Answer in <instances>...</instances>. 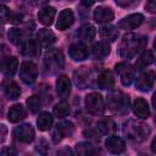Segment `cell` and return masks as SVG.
<instances>
[{
  "label": "cell",
  "instance_id": "obj_1",
  "mask_svg": "<svg viewBox=\"0 0 156 156\" xmlns=\"http://www.w3.org/2000/svg\"><path fill=\"white\" fill-rule=\"evenodd\" d=\"M147 43V38L135 34L128 33L126 34L119 44V55L123 58H133Z\"/></svg>",
  "mask_w": 156,
  "mask_h": 156
},
{
  "label": "cell",
  "instance_id": "obj_2",
  "mask_svg": "<svg viewBox=\"0 0 156 156\" xmlns=\"http://www.w3.org/2000/svg\"><path fill=\"white\" fill-rule=\"evenodd\" d=\"M123 133L129 140H132L134 143H141L150 134V128H149V126H146L141 122L127 121L123 124Z\"/></svg>",
  "mask_w": 156,
  "mask_h": 156
},
{
  "label": "cell",
  "instance_id": "obj_3",
  "mask_svg": "<svg viewBox=\"0 0 156 156\" xmlns=\"http://www.w3.org/2000/svg\"><path fill=\"white\" fill-rule=\"evenodd\" d=\"M107 108L115 113H123L129 107V96L121 90H111L107 94Z\"/></svg>",
  "mask_w": 156,
  "mask_h": 156
},
{
  "label": "cell",
  "instance_id": "obj_4",
  "mask_svg": "<svg viewBox=\"0 0 156 156\" xmlns=\"http://www.w3.org/2000/svg\"><path fill=\"white\" fill-rule=\"evenodd\" d=\"M44 66H45V69L50 74H54V73L63 69L65 58H63L61 50L55 49V48L48 49L45 52V56H44Z\"/></svg>",
  "mask_w": 156,
  "mask_h": 156
},
{
  "label": "cell",
  "instance_id": "obj_5",
  "mask_svg": "<svg viewBox=\"0 0 156 156\" xmlns=\"http://www.w3.org/2000/svg\"><path fill=\"white\" fill-rule=\"evenodd\" d=\"M85 108L89 113L99 116L105 112V101L98 93H90L85 96Z\"/></svg>",
  "mask_w": 156,
  "mask_h": 156
},
{
  "label": "cell",
  "instance_id": "obj_6",
  "mask_svg": "<svg viewBox=\"0 0 156 156\" xmlns=\"http://www.w3.org/2000/svg\"><path fill=\"white\" fill-rule=\"evenodd\" d=\"M38 77V68L37 65L32 61H23L20 67V78L24 84H33Z\"/></svg>",
  "mask_w": 156,
  "mask_h": 156
},
{
  "label": "cell",
  "instance_id": "obj_7",
  "mask_svg": "<svg viewBox=\"0 0 156 156\" xmlns=\"http://www.w3.org/2000/svg\"><path fill=\"white\" fill-rule=\"evenodd\" d=\"M116 73L119 76L121 82L124 87H128L133 83L135 78V69L129 63H118L115 67Z\"/></svg>",
  "mask_w": 156,
  "mask_h": 156
},
{
  "label": "cell",
  "instance_id": "obj_8",
  "mask_svg": "<svg viewBox=\"0 0 156 156\" xmlns=\"http://www.w3.org/2000/svg\"><path fill=\"white\" fill-rule=\"evenodd\" d=\"M34 129L30 124H21L18 127H16L13 129V136L21 141V143H24V144H28V143H32L34 140Z\"/></svg>",
  "mask_w": 156,
  "mask_h": 156
},
{
  "label": "cell",
  "instance_id": "obj_9",
  "mask_svg": "<svg viewBox=\"0 0 156 156\" xmlns=\"http://www.w3.org/2000/svg\"><path fill=\"white\" fill-rule=\"evenodd\" d=\"M155 79H156V74H155L154 71H146V72L141 73L138 77L136 82H135L136 90H139V91H149L152 88V85L155 83Z\"/></svg>",
  "mask_w": 156,
  "mask_h": 156
},
{
  "label": "cell",
  "instance_id": "obj_10",
  "mask_svg": "<svg viewBox=\"0 0 156 156\" xmlns=\"http://www.w3.org/2000/svg\"><path fill=\"white\" fill-rule=\"evenodd\" d=\"M73 80L74 84L79 88V89H85L90 85L91 82V76H90V71L88 67H79L78 69H76L73 72Z\"/></svg>",
  "mask_w": 156,
  "mask_h": 156
},
{
  "label": "cell",
  "instance_id": "obj_11",
  "mask_svg": "<svg viewBox=\"0 0 156 156\" xmlns=\"http://www.w3.org/2000/svg\"><path fill=\"white\" fill-rule=\"evenodd\" d=\"M144 21V16L140 13H132L126 17H123L118 22V28L124 29V30H130L136 27H139Z\"/></svg>",
  "mask_w": 156,
  "mask_h": 156
},
{
  "label": "cell",
  "instance_id": "obj_12",
  "mask_svg": "<svg viewBox=\"0 0 156 156\" xmlns=\"http://www.w3.org/2000/svg\"><path fill=\"white\" fill-rule=\"evenodd\" d=\"M40 44L34 38H27L21 45V52L26 57H35L40 52Z\"/></svg>",
  "mask_w": 156,
  "mask_h": 156
},
{
  "label": "cell",
  "instance_id": "obj_13",
  "mask_svg": "<svg viewBox=\"0 0 156 156\" xmlns=\"http://www.w3.org/2000/svg\"><path fill=\"white\" fill-rule=\"evenodd\" d=\"M74 22V15L71 9H65L58 13V18L56 21V28L58 30L68 29Z\"/></svg>",
  "mask_w": 156,
  "mask_h": 156
},
{
  "label": "cell",
  "instance_id": "obj_14",
  "mask_svg": "<svg viewBox=\"0 0 156 156\" xmlns=\"http://www.w3.org/2000/svg\"><path fill=\"white\" fill-rule=\"evenodd\" d=\"M68 54H69L72 60L83 61V60L88 58L89 51H88V48H87L85 44H83V43H73L68 49Z\"/></svg>",
  "mask_w": 156,
  "mask_h": 156
},
{
  "label": "cell",
  "instance_id": "obj_15",
  "mask_svg": "<svg viewBox=\"0 0 156 156\" xmlns=\"http://www.w3.org/2000/svg\"><path fill=\"white\" fill-rule=\"evenodd\" d=\"M115 13L107 6H99L93 12V18L98 23H108L113 20Z\"/></svg>",
  "mask_w": 156,
  "mask_h": 156
},
{
  "label": "cell",
  "instance_id": "obj_16",
  "mask_svg": "<svg viewBox=\"0 0 156 156\" xmlns=\"http://www.w3.org/2000/svg\"><path fill=\"white\" fill-rule=\"evenodd\" d=\"M56 93L61 100H66L71 94V80L67 76H60L56 80Z\"/></svg>",
  "mask_w": 156,
  "mask_h": 156
},
{
  "label": "cell",
  "instance_id": "obj_17",
  "mask_svg": "<svg viewBox=\"0 0 156 156\" xmlns=\"http://www.w3.org/2000/svg\"><path fill=\"white\" fill-rule=\"evenodd\" d=\"M132 110H133V113L140 118V119H145L149 117L150 115V108H149V105L147 102L141 99V98H136L133 102V106H132Z\"/></svg>",
  "mask_w": 156,
  "mask_h": 156
},
{
  "label": "cell",
  "instance_id": "obj_18",
  "mask_svg": "<svg viewBox=\"0 0 156 156\" xmlns=\"http://www.w3.org/2000/svg\"><path fill=\"white\" fill-rule=\"evenodd\" d=\"M105 145H106V149L112 154H121L126 149L124 141L119 136H116V135L108 136L105 141Z\"/></svg>",
  "mask_w": 156,
  "mask_h": 156
},
{
  "label": "cell",
  "instance_id": "obj_19",
  "mask_svg": "<svg viewBox=\"0 0 156 156\" xmlns=\"http://www.w3.org/2000/svg\"><path fill=\"white\" fill-rule=\"evenodd\" d=\"M26 116H27V111L23 107V105L16 104V105H13V106L10 107L9 113H7V119L11 123H17V122L24 119Z\"/></svg>",
  "mask_w": 156,
  "mask_h": 156
},
{
  "label": "cell",
  "instance_id": "obj_20",
  "mask_svg": "<svg viewBox=\"0 0 156 156\" xmlns=\"http://www.w3.org/2000/svg\"><path fill=\"white\" fill-rule=\"evenodd\" d=\"M96 84L100 89L104 90H108L111 88H113L115 85V77L112 74L111 71H104L99 74L98 79H96Z\"/></svg>",
  "mask_w": 156,
  "mask_h": 156
},
{
  "label": "cell",
  "instance_id": "obj_21",
  "mask_svg": "<svg viewBox=\"0 0 156 156\" xmlns=\"http://www.w3.org/2000/svg\"><path fill=\"white\" fill-rule=\"evenodd\" d=\"M55 15H56V10L51 6H46L39 10L38 12V20L41 24L44 26H50L52 24L54 20H55Z\"/></svg>",
  "mask_w": 156,
  "mask_h": 156
},
{
  "label": "cell",
  "instance_id": "obj_22",
  "mask_svg": "<svg viewBox=\"0 0 156 156\" xmlns=\"http://www.w3.org/2000/svg\"><path fill=\"white\" fill-rule=\"evenodd\" d=\"M110 54V44L107 41H99L91 48V56L95 60H102Z\"/></svg>",
  "mask_w": 156,
  "mask_h": 156
},
{
  "label": "cell",
  "instance_id": "obj_23",
  "mask_svg": "<svg viewBox=\"0 0 156 156\" xmlns=\"http://www.w3.org/2000/svg\"><path fill=\"white\" fill-rule=\"evenodd\" d=\"M2 88H4V94L6 95V98L7 99H10V100H16V99H18L20 98V95H21V88H20V85L16 83V82H13V80H6L5 83H4V85H2Z\"/></svg>",
  "mask_w": 156,
  "mask_h": 156
},
{
  "label": "cell",
  "instance_id": "obj_24",
  "mask_svg": "<svg viewBox=\"0 0 156 156\" xmlns=\"http://www.w3.org/2000/svg\"><path fill=\"white\" fill-rule=\"evenodd\" d=\"M95 34H96L95 27L93 24H90V23H85V24L80 26L78 32H77L78 38L84 40V41H91L95 38Z\"/></svg>",
  "mask_w": 156,
  "mask_h": 156
},
{
  "label": "cell",
  "instance_id": "obj_25",
  "mask_svg": "<svg viewBox=\"0 0 156 156\" xmlns=\"http://www.w3.org/2000/svg\"><path fill=\"white\" fill-rule=\"evenodd\" d=\"M37 40L39 41V44H40L41 46H50L51 44L55 43L56 37H55V34H54L50 29L44 28V29H40V30L38 32V34H37Z\"/></svg>",
  "mask_w": 156,
  "mask_h": 156
},
{
  "label": "cell",
  "instance_id": "obj_26",
  "mask_svg": "<svg viewBox=\"0 0 156 156\" xmlns=\"http://www.w3.org/2000/svg\"><path fill=\"white\" fill-rule=\"evenodd\" d=\"M18 68V60L15 56H9L2 61V72L5 76L11 77L16 73Z\"/></svg>",
  "mask_w": 156,
  "mask_h": 156
},
{
  "label": "cell",
  "instance_id": "obj_27",
  "mask_svg": "<svg viewBox=\"0 0 156 156\" xmlns=\"http://www.w3.org/2000/svg\"><path fill=\"white\" fill-rule=\"evenodd\" d=\"M98 129L100 130V133L102 134H112L117 130V126L113 122V119L111 118H102L96 123Z\"/></svg>",
  "mask_w": 156,
  "mask_h": 156
},
{
  "label": "cell",
  "instance_id": "obj_28",
  "mask_svg": "<svg viewBox=\"0 0 156 156\" xmlns=\"http://www.w3.org/2000/svg\"><path fill=\"white\" fill-rule=\"evenodd\" d=\"M52 122H54V118L49 112H40L39 116H38V119H37L38 128L41 132L49 130L52 126Z\"/></svg>",
  "mask_w": 156,
  "mask_h": 156
},
{
  "label": "cell",
  "instance_id": "obj_29",
  "mask_svg": "<svg viewBox=\"0 0 156 156\" xmlns=\"http://www.w3.org/2000/svg\"><path fill=\"white\" fill-rule=\"evenodd\" d=\"M154 60H155V57H154V54L151 52V51H144L140 56H139V58L136 60V62H135V68L136 69H145L146 67H149L152 62H154Z\"/></svg>",
  "mask_w": 156,
  "mask_h": 156
},
{
  "label": "cell",
  "instance_id": "obj_30",
  "mask_svg": "<svg viewBox=\"0 0 156 156\" xmlns=\"http://www.w3.org/2000/svg\"><path fill=\"white\" fill-rule=\"evenodd\" d=\"M100 37L105 41H113L118 37V30L113 26H104L100 28Z\"/></svg>",
  "mask_w": 156,
  "mask_h": 156
},
{
  "label": "cell",
  "instance_id": "obj_31",
  "mask_svg": "<svg viewBox=\"0 0 156 156\" xmlns=\"http://www.w3.org/2000/svg\"><path fill=\"white\" fill-rule=\"evenodd\" d=\"M9 39H10V41L12 43V44H15V45H22V43L27 39L26 38V34H24V32L22 30V29H20V28H11L10 30H9Z\"/></svg>",
  "mask_w": 156,
  "mask_h": 156
},
{
  "label": "cell",
  "instance_id": "obj_32",
  "mask_svg": "<svg viewBox=\"0 0 156 156\" xmlns=\"http://www.w3.org/2000/svg\"><path fill=\"white\" fill-rule=\"evenodd\" d=\"M76 152L78 155H82V156H88V155L96 154V150L89 143H78L76 145Z\"/></svg>",
  "mask_w": 156,
  "mask_h": 156
},
{
  "label": "cell",
  "instance_id": "obj_33",
  "mask_svg": "<svg viewBox=\"0 0 156 156\" xmlns=\"http://www.w3.org/2000/svg\"><path fill=\"white\" fill-rule=\"evenodd\" d=\"M56 128L58 129V132L61 133L62 136H71L73 134V132H74V126L69 121H62V122H60L56 126Z\"/></svg>",
  "mask_w": 156,
  "mask_h": 156
},
{
  "label": "cell",
  "instance_id": "obj_34",
  "mask_svg": "<svg viewBox=\"0 0 156 156\" xmlns=\"http://www.w3.org/2000/svg\"><path fill=\"white\" fill-rule=\"evenodd\" d=\"M54 115L57 117V118H63L66 117L67 115H69V105L62 100L61 102H58L55 107H54Z\"/></svg>",
  "mask_w": 156,
  "mask_h": 156
},
{
  "label": "cell",
  "instance_id": "obj_35",
  "mask_svg": "<svg viewBox=\"0 0 156 156\" xmlns=\"http://www.w3.org/2000/svg\"><path fill=\"white\" fill-rule=\"evenodd\" d=\"M28 108L30 110V112L35 113L38 112L40 108H41V98L40 96H37V95H33V96H29L26 101Z\"/></svg>",
  "mask_w": 156,
  "mask_h": 156
},
{
  "label": "cell",
  "instance_id": "obj_36",
  "mask_svg": "<svg viewBox=\"0 0 156 156\" xmlns=\"http://www.w3.org/2000/svg\"><path fill=\"white\" fill-rule=\"evenodd\" d=\"M116 5L119 7H124V9H129V7H134L136 6L140 0H115Z\"/></svg>",
  "mask_w": 156,
  "mask_h": 156
},
{
  "label": "cell",
  "instance_id": "obj_37",
  "mask_svg": "<svg viewBox=\"0 0 156 156\" xmlns=\"http://www.w3.org/2000/svg\"><path fill=\"white\" fill-rule=\"evenodd\" d=\"M22 20H23V15L22 13H17V12H11L10 11V15H9V22H11V23H21L22 22Z\"/></svg>",
  "mask_w": 156,
  "mask_h": 156
},
{
  "label": "cell",
  "instance_id": "obj_38",
  "mask_svg": "<svg viewBox=\"0 0 156 156\" xmlns=\"http://www.w3.org/2000/svg\"><path fill=\"white\" fill-rule=\"evenodd\" d=\"M145 10L150 13H156V0H146Z\"/></svg>",
  "mask_w": 156,
  "mask_h": 156
},
{
  "label": "cell",
  "instance_id": "obj_39",
  "mask_svg": "<svg viewBox=\"0 0 156 156\" xmlns=\"http://www.w3.org/2000/svg\"><path fill=\"white\" fill-rule=\"evenodd\" d=\"M9 15H10V10H7V7H5L2 5L1 6V18H2V22H6L9 20Z\"/></svg>",
  "mask_w": 156,
  "mask_h": 156
},
{
  "label": "cell",
  "instance_id": "obj_40",
  "mask_svg": "<svg viewBox=\"0 0 156 156\" xmlns=\"http://www.w3.org/2000/svg\"><path fill=\"white\" fill-rule=\"evenodd\" d=\"M16 154V151L15 150H12V149H10V147H4L2 149V151H1V155H15Z\"/></svg>",
  "mask_w": 156,
  "mask_h": 156
},
{
  "label": "cell",
  "instance_id": "obj_41",
  "mask_svg": "<svg viewBox=\"0 0 156 156\" xmlns=\"http://www.w3.org/2000/svg\"><path fill=\"white\" fill-rule=\"evenodd\" d=\"M0 129H1V141H4L5 140V135H6V127L4 124H1Z\"/></svg>",
  "mask_w": 156,
  "mask_h": 156
},
{
  "label": "cell",
  "instance_id": "obj_42",
  "mask_svg": "<svg viewBox=\"0 0 156 156\" xmlns=\"http://www.w3.org/2000/svg\"><path fill=\"white\" fill-rule=\"evenodd\" d=\"M80 1H82V4L84 6H91L95 2V0H80Z\"/></svg>",
  "mask_w": 156,
  "mask_h": 156
},
{
  "label": "cell",
  "instance_id": "obj_43",
  "mask_svg": "<svg viewBox=\"0 0 156 156\" xmlns=\"http://www.w3.org/2000/svg\"><path fill=\"white\" fill-rule=\"evenodd\" d=\"M151 151L152 152H156V136L152 139V141H151Z\"/></svg>",
  "mask_w": 156,
  "mask_h": 156
},
{
  "label": "cell",
  "instance_id": "obj_44",
  "mask_svg": "<svg viewBox=\"0 0 156 156\" xmlns=\"http://www.w3.org/2000/svg\"><path fill=\"white\" fill-rule=\"evenodd\" d=\"M49 0H34V4L35 5H44V4H46Z\"/></svg>",
  "mask_w": 156,
  "mask_h": 156
},
{
  "label": "cell",
  "instance_id": "obj_45",
  "mask_svg": "<svg viewBox=\"0 0 156 156\" xmlns=\"http://www.w3.org/2000/svg\"><path fill=\"white\" fill-rule=\"evenodd\" d=\"M151 101H152V106H154V108L156 110V93L152 95V100H151Z\"/></svg>",
  "mask_w": 156,
  "mask_h": 156
},
{
  "label": "cell",
  "instance_id": "obj_46",
  "mask_svg": "<svg viewBox=\"0 0 156 156\" xmlns=\"http://www.w3.org/2000/svg\"><path fill=\"white\" fill-rule=\"evenodd\" d=\"M154 49L156 50V38H155V41H154Z\"/></svg>",
  "mask_w": 156,
  "mask_h": 156
},
{
  "label": "cell",
  "instance_id": "obj_47",
  "mask_svg": "<svg viewBox=\"0 0 156 156\" xmlns=\"http://www.w3.org/2000/svg\"><path fill=\"white\" fill-rule=\"evenodd\" d=\"M1 1H2V2H6V1H9V0H1Z\"/></svg>",
  "mask_w": 156,
  "mask_h": 156
},
{
  "label": "cell",
  "instance_id": "obj_48",
  "mask_svg": "<svg viewBox=\"0 0 156 156\" xmlns=\"http://www.w3.org/2000/svg\"><path fill=\"white\" fill-rule=\"evenodd\" d=\"M98 1H104V0H98Z\"/></svg>",
  "mask_w": 156,
  "mask_h": 156
}]
</instances>
